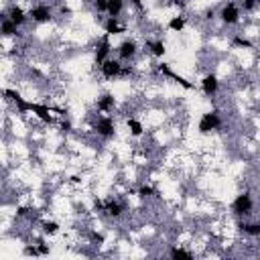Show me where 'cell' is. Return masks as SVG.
I'll list each match as a JSON object with an SVG mask.
<instances>
[{"mask_svg":"<svg viewBox=\"0 0 260 260\" xmlns=\"http://www.w3.org/2000/svg\"><path fill=\"white\" fill-rule=\"evenodd\" d=\"M91 130L98 138L102 140H110L116 136V130H118V124L114 120V116L110 114H98L93 120H91Z\"/></svg>","mask_w":260,"mask_h":260,"instance_id":"cell-1","label":"cell"},{"mask_svg":"<svg viewBox=\"0 0 260 260\" xmlns=\"http://www.w3.org/2000/svg\"><path fill=\"white\" fill-rule=\"evenodd\" d=\"M221 128H223V116H221L219 110H207V112L201 114L199 124H197V132L199 134L209 136V134H215Z\"/></svg>","mask_w":260,"mask_h":260,"instance_id":"cell-2","label":"cell"},{"mask_svg":"<svg viewBox=\"0 0 260 260\" xmlns=\"http://www.w3.org/2000/svg\"><path fill=\"white\" fill-rule=\"evenodd\" d=\"M230 209H232V215L238 217V219H246V217H250V215L254 213V197H252V193H250V191H242V193H238V195L234 197Z\"/></svg>","mask_w":260,"mask_h":260,"instance_id":"cell-3","label":"cell"},{"mask_svg":"<svg viewBox=\"0 0 260 260\" xmlns=\"http://www.w3.org/2000/svg\"><path fill=\"white\" fill-rule=\"evenodd\" d=\"M28 18L35 24H49L55 18V4L53 2H35L28 8Z\"/></svg>","mask_w":260,"mask_h":260,"instance_id":"cell-4","label":"cell"},{"mask_svg":"<svg viewBox=\"0 0 260 260\" xmlns=\"http://www.w3.org/2000/svg\"><path fill=\"white\" fill-rule=\"evenodd\" d=\"M217 18H219V22L223 26H238L242 22V8H240V4L234 2V0L223 2L219 6V10H217Z\"/></svg>","mask_w":260,"mask_h":260,"instance_id":"cell-5","label":"cell"},{"mask_svg":"<svg viewBox=\"0 0 260 260\" xmlns=\"http://www.w3.org/2000/svg\"><path fill=\"white\" fill-rule=\"evenodd\" d=\"M138 53H140V45H138V41L132 39V37L120 41L118 47H116V55H118V59H120L122 63H130V61H134V59L138 57Z\"/></svg>","mask_w":260,"mask_h":260,"instance_id":"cell-6","label":"cell"},{"mask_svg":"<svg viewBox=\"0 0 260 260\" xmlns=\"http://www.w3.org/2000/svg\"><path fill=\"white\" fill-rule=\"evenodd\" d=\"M98 69H100V75L104 77V79H108V81H114V79H120L122 77V69H124V63L116 57H108L104 63H100L98 65Z\"/></svg>","mask_w":260,"mask_h":260,"instance_id":"cell-7","label":"cell"},{"mask_svg":"<svg viewBox=\"0 0 260 260\" xmlns=\"http://www.w3.org/2000/svg\"><path fill=\"white\" fill-rule=\"evenodd\" d=\"M100 211H102L106 217H110V219H120V217L128 211V205H126V201H122V199H118V197H110V199L102 201Z\"/></svg>","mask_w":260,"mask_h":260,"instance_id":"cell-8","label":"cell"},{"mask_svg":"<svg viewBox=\"0 0 260 260\" xmlns=\"http://www.w3.org/2000/svg\"><path fill=\"white\" fill-rule=\"evenodd\" d=\"M199 87H201L205 98H215L219 93V89H221V79H219V75L215 71H207L199 79Z\"/></svg>","mask_w":260,"mask_h":260,"instance_id":"cell-9","label":"cell"},{"mask_svg":"<svg viewBox=\"0 0 260 260\" xmlns=\"http://www.w3.org/2000/svg\"><path fill=\"white\" fill-rule=\"evenodd\" d=\"M110 39H112L110 35H102V37L95 41V45H93V63H95V65H100V63H104L108 57H112L114 45H112Z\"/></svg>","mask_w":260,"mask_h":260,"instance_id":"cell-10","label":"cell"},{"mask_svg":"<svg viewBox=\"0 0 260 260\" xmlns=\"http://www.w3.org/2000/svg\"><path fill=\"white\" fill-rule=\"evenodd\" d=\"M4 16H6V18H10L18 28H20V26H24V24L30 20V18H28V10H24V8H22L20 4H16V2H14V4H10V6L4 10Z\"/></svg>","mask_w":260,"mask_h":260,"instance_id":"cell-11","label":"cell"},{"mask_svg":"<svg viewBox=\"0 0 260 260\" xmlns=\"http://www.w3.org/2000/svg\"><path fill=\"white\" fill-rule=\"evenodd\" d=\"M144 51L154 57V59H162L167 55V43L160 39V37H154V39H146L144 41Z\"/></svg>","mask_w":260,"mask_h":260,"instance_id":"cell-12","label":"cell"},{"mask_svg":"<svg viewBox=\"0 0 260 260\" xmlns=\"http://www.w3.org/2000/svg\"><path fill=\"white\" fill-rule=\"evenodd\" d=\"M124 124H126V130H128V134L132 136V138H142L144 134H146V126H144V122L140 120V118H136V116H124Z\"/></svg>","mask_w":260,"mask_h":260,"instance_id":"cell-13","label":"cell"},{"mask_svg":"<svg viewBox=\"0 0 260 260\" xmlns=\"http://www.w3.org/2000/svg\"><path fill=\"white\" fill-rule=\"evenodd\" d=\"M102 28H104V35H110V37H118L126 32V24L122 22V18H112V16H108L102 22Z\"/></svg>","mask_w":260,"mask_h":260,"instance_id":"cell-14","label":"cell"},{"mask_svg":"<svg viewBox=\"0 0 260 260\" xmlns=\"http://www.w3.org/2000/svg\"><path fill=\"white\" fill-rule=\"evenodd\" d=\"M114 108H116V95H114V93L104 91V93L98 95V100H95V110H98L100 114H110V112H114Z\"/></svg>","mask_w":260,"mask_h":260,"instance_id":"cell-15","label":"cell"},{"mask_svg":"<svg viewBox=\"0 0 260 260\" xmlns=\"http://www.w3.org/2000/svg\"><path fill=\"white\" fill-rule=\"evenodd\" d=\"M240 232L246 238H260V219H240Z\"/></svg>","mask_w":260,"mask_h":260,"instance_id":"cell-16","label":"cell"},{"mask_svg":"<svg viewBox=\"0 0 260 260\" xmlns=\"http://www.w3.org/2000/svg\"><path fill=\"white\" fill-rule=\"evenodd\" d=\"M0 32H2V37L4 39H16L18 35H20V28L10 20V18H6V16H2V24H0Z\"/></svg>","mask_w":260,"mask_h":260,"instance_id":"cell-17","label":"cell"},{"mask_svg":"<svg viewBox=\"0 0 260 260\" xmlns=\"http://www.w3.org/2000/svg\"><path fill=\"white\" fill-rule=\"evenodd\" d=\"M171 258H193L195 252L185 248V244H169V252H167Z\"/></svg>","mask_w":260,"mask_h":260,"instance_id":"cell-18","label":"cell"},{"mask_svg":"<svg viewBox=\"0 0 260 260\" xmlns=\"http://www.w3.org/2000/svg\"><path fill=\"white\" fill-rule=\"evenodd\" d=\"M126 10V0H108V10L106 14L112 18H120Z\"/></svg>","mask_w":260,"mask_h":260,"instance_id":"cell-19","label":"cell"},{"mask_svg":"<svg viewBox=\"0 0 260 260\" xmlns=\"http://www.w3.org/2000/svg\"><path fill=\"white\" fill-rule=\"evenodd\" d=\"M167 26H169L171 32H183L185 26H187V16H185V14H175V16L169 18Z\"/></svg>","mask_w":260,"mask_h":260,"instance_id":"cell-20","label":"cell"},{"mask_svg":"<svg viewBox=\"0 0 260 260\" xmlns=\"http://www.w3.org/2000/svg\"><path fill=\"white\" fill-rule=\"evenodd\" d=\"M136 195H138L140 199H152V197L158 195V191H156L150 183H140L138 189H136Z\"/></svg>","mask_w":260,"mask_h":260,"instance_id":"cell-21","label":"cell"},{"mask_svg":"<svg viewBox=\"0 0 260 260\" xmlns=\"http://www.w3.org/2000/svg\"><path fill=\"white\" fill-rule=\"evenodd\" d=\"M41 230H43L45 236H55V234H59L61 228L55 219H41Z\"/></svg>","mask_w":260,"mask_h":260,"instance_id":"cell-22","label":"cell"},{"mask_svg":"<svg viewBox=\"0 0 260 260\" xmlns=\"http://www.w3.org/2000/svg\"><path fill=\"white\" fill-rule=\"evenodd\" d=\"M91 8H93V12L95 14H106V10H108V0H93L91 2Z\"/></svg>","mask_w":260,"mask_h":260,"instance_id":"cell-23","label":"cell"},{"mask_svg":"<svg viewBox=\"0 0 260 260\" xmlns=\"http://www.w3.org/2000/svg\"><path fill=\"white\" fill-rule=\"evenodd\" d=\"M126 2H130V4L134 6V8L142 10V8H144V2H146V0H126Z\"/></svg>","mask_w":260,"mask_h":260,"instance_id":"cell-24","label":"cell"},{"mask_svg":"<svg viewBox=\"0 0 260 260\" xmlns=\"http://www.w3.org/2000/svg\"><path fill=\"white\" fill-rule=\"evenodd\" d=\"M256 61H258V63H260V51H258V55H256Z\"/></svg>","mask_w":260,"mask_h":260,"instance_id":"cell-25","label":"cell"}]
</instances>
